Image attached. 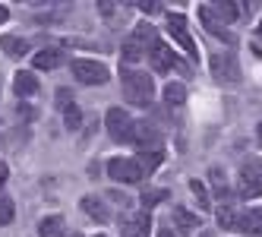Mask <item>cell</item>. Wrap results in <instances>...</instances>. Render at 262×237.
<instances>
[{
    "instance_id": "cell-1",
    "label": "cell",
    "mask_w": 262,
    "mask_h": 237,
    "mask_svg": "<svg viewBox=\"0 0 262 237\" xmlns=\"http://www.w3.org/2000/svg\"><path fill=\"white\" fill-rule=\"evenodd\" d=\"M120 79H123V95H126L129 104L145 107L148 101L155 98V82H152V76H148V73L129 70V67H126V70L120 73Z\"/></svg>"
},
{
    "instance_id": "cell-2",
    "label": "cell",
    "mask_w": 262,
    "mask_h": 237,
    "mask_svg": "<svg viewBox=\"0 0 262 237\" xmlns=\"http://www.w3.org/2000/svg\"><path fill=\"white\" fill-rule=\"evenodd\" d=\"M237 193L243 199H259L262 196V158H250V161H243V165H240Z\"/></svg>"
},
{
    "instance_id": "cell-3",
    "label": "cell",
    "mask_w": 262,
    "mask_h": 237,
    "mask_svg": "<svg viewBox=\"0 0 262 237\" xmlns=\"http://www.w3.org/2000/svg\"><path fill=\"white\" fill-rule=\"evenodd\" d=\"M73 76H76L82 85H104L111 79V70L101 60H92V57H79L73 60Z\"/></svg>"
},
{
    "instance_id": "cell-4",
    "label": "cell",
    "mask_w": 262,
    "mask_h": 237,
    "mask_svg": "<svg viewBox=\"0 0 262 237\" xmlns=\"http://www.w3.org/2000/svg\"><path fill=\"white\" fill-rule=\"evenodd\" d=\"M104 126H107V136L114 139V142H129V133H133V117H129L123 107H107Z\"/></svg>"
},
{
    "instance_id": "cell-5",
    "label": "cell",
    "mask_w": 262,
    "mask_h": 237,
    "mask_svg": "<svg viewBox=\"0 0 262 237\" xmlns=\"http://www.w3.org/2000/svg\"><path fill=\"white\" fill-rule=\"evenodd\" d=\"M167 32H171V38L186 51V57H199V51H196V41H193V35H190V29H186V19L180 13H167Z\"/></svg>"
},
{
    "instance_id": "cell-6",
    "label": "cell",
    "mask_w": 262,
    "mask_h": 237,
    "mask_svg": "<svg viewBox=\"0 0 262 237\" xmlns=\"http://www.w3.org/2000/svg\"><path fill=\"white\" fill-rule=\"evenodd\" d=\"M107 174L114 177V180H120V184H139L142 180V171H139V165H136V158H107Z\"/></svg>"
},
{
    "instance_id": "cell-7",
    "label": "cell",
    "mask_w": 262,
    "mask_h": 237,
    "mask_svg": "<svg viewBox=\"0 0 262 237\" xmlns=\"http://www.w3.org/2000/svg\"><path fill=\"white\" fill-rule=\"evenodd\" d=\"M212 76L224 85H231L240 79V67H237V57L234 54H215L212 57Z\"/></svg>"
},
{
    "instance_id": "cell-8",
    "label": "cell",
    "mask_w": 262,
    "mask_h": 237,
    "mask_svg": "<svg viewBox=\"0 0 262 237\" xmlns=\"http://www.w3.org/2000/svg\"><path fill=\"white\" fill-rule=\"evenodd\" d=\"M129 142H136L142 152H148V149H158V142H161V133L155 130L152 123H133V133H129Z\"/></svg>"
},
{
    "instance_id": "cell-9",
    "label": "cell",
    "mask_w": 262,
    "mask_h": 237,
    "mask_svg": "<svg viewBox=\"0 0 262 237\" xmlns=\"http://www.w3.org/2000/svg\"><path fill=\"white\" fill-rule=\"evenodd\" d=\"M120 231H123V237H148V231H152V218H148V212H136V215L123 218Z\"/></svg>"
},
{
    "instance_id": "cell-10",
    "label": "cell",
    "mask_w": 262,
    "mask_h": 237,
    "mask_svg": "<svg viewBox=\"0 0 262 237\" xmlns=\"http://www.w3.org/2000/svg\"><path fill=\"white\" fill-rule=\"evenodd\" d=\"M148 57H152V67H155L158 73H167V70L180 67V63H177V57L171 54V48H167L164 41H155L152 48H148Z\"/></svg>"
},
{
    "instance_id": "cell-11",
    "label": "cell",
    "mask_w": 262,
    "mask_h": 237,
    "mask_svg": "<svg viewBox=\"0 0 262 237\" xmlns=\"http://www.w3.org/2000/svg\"><path fill=\"white\" fill-rule=\"evenodd\" d=\"M79 209L92 218V222H98V225L111 222V212H107V206L101 203L98 196H82V199H79Z\"/></svg>"
},
{
    "instance_id": "cell-12",
    "label": "cell",
    "mask_w": 262,
    "mask_h": 237,
    "mask_svg": "<svg viewBox=\"0 0 262 237\" xmlns=\"http://www.w3.org/2000/svg\"><path fill=\"white\" fill-rule=\"evenodd\" d=\"M237 231L250 234V237H262V209H247V212H240Z\"/></svg>"
},
{
    "instance_id": "cell-13",
    "label": "cell",
    "mask_w": 262,
    "mask_h": 237,
    "mask_svg": "<svg viewBox=\"0 0 262 237\" xmlns=\"http://www.w3.org/2000/svg\"><path fill=\"white\" fill-rule=\"evenodd\" d=\"M60 63H63V54L57 48H45V51H38L32 57V67L35 70H57Z\"/></svg>"
},
{
    "instance_id": "cell-14",
    "label": "cell",
    "mask_w": 262,
    "mask_h": 237,
    "mask_svg": "<svg viewBox=\"0 0 262 237\" xmlns=\"http://www.w3.org/2000/svg\"><path fill=\"white\" fill-rule=\"evenodd\" d=\"M13 89H16V95L29 98V95H35V92H38V79H35V73H29V70H19V73L13 76Z\"/></svg>"
},
{
    "instance_id": "cell-15",
    "label": "cell",
    "mask_w": 262,
    "mask_h": 237,
    "mask_svg": "<svg viewBox=\"0 0 262 237\" xmlns=\"http://www.w3.org/2000/svg\"><path fill=\"white\" fill-rule=\"evenodd\" d=\"M199 16H202V26L209 29V32L215 35V38H221V41H228V45L234 41V35H231L228 29H224V26H221V23L215 19V16H212V10H209V7H199Z\"/></svg>"
},
{
    "instance_id": "cell-16",
    "label": "cell",
    "mask_w": 262,
    "mask_h": 237,
    "mask_svg": "<svg viewBox=\"0 0 262 237\" xmlns=\"http://www.w3.org/2000/svg\"><path fill=\"white\" fill-rule=\"evenodd\" d=\"M63 234H67V222L60 215H48L38 225V237H63Z\"/></svg>"
},
{
    "instance_id": "cell-17",
    "label": "cell",
    "mask_w": 262,
    "mask_h": 237,
    "mask_svg": "<svg viewBox=\"0 0 262 237\" xmlns=\"http://www.w3.org/2000/svg\"><path fill=\"white\" fill-rule=\"evenodd\" d=\"M174 225L183 231V234H193L199 228V218L193 212H186V209H174Z\"/></svg>"
},
{
    "instance_id": "cell-18",
    "label": "cell",
    "mask_w": 262,
    "mask_h": 237,
    "mask_svg": "<svg viewBox=\"0 0 262 237\" xmlns=\"http://www.w3.org/2000/svg\"><path fill=\"white\" fill-rule=\"evenodd\" d=\"M158 38H155V29L148 26V23H139L136 29H133V45H139V48H152Z\"/></svg>"
},
{
    "instance_id": "cell-19",
    "label": "cell",
    "mask_w": 262,
    "mask_h": 237,
    "mask_svg": "<svg viewBox=\"0 0 262 237\" xmlns=\"http://www.w3.org/2000/svg\"><path fill=\"white\" fill-rule=\"evenodd\" d=\"M0 45H4V51L13 54V57H23V54L29 51V41H26V38H13V35H4V38H0Z\"/></svg>"
},
{
    "instance_id": "cell-20",
    "label": "cell",
    "mask_w": 262,
    "mask_h": 237,
    "mask_svg": "<svg viewBox=\"0 0 262 237\" xmlns=\"http://www.w3.org/2000/svg\"><path fill=\"white\" fill-rule=\"evenodd\" d=\"M164 101L167 104H183L186 101V85L183 82H167L164 85Z\"/></svg>"
},
{
    "instance_id": "cell-21",
    "label": "cell",
    "mask_w": 262,
    "mask_h": 237,
    "mask_svg": "<svg viewBox=\"0 0 262 237\" xmlns=\"http://www.w3.org/2000/svg\"><path fill=\"white\" fill-rule=\"evenodd\" d=\"M136 165H139L142 177H145V174H152V171L161 165V152H142V155L136 158Z\"/></svg>"
},
{
    "instance_id": "cell-22",
    "label": "cell",
    "mask_w": 262,
    "mask_h": 237,
    "mask_svg": "<svg viewBox=\"0 0 262 237\" xmlns=\"http://www.w3.org/2000/svg\"><path fill=\"white\" fill-rule=\"evenodd\" d=\"M63 123H67V130H79L82 126V111L76 104H67L63 107Z\"/></svg>"
},
{
    "instance_id": "cell-23",
    "label": "cell",
    "mask_w": 262,
    "mask_h": 237,
    "mask_svg": "<svg viewBox=\"0 0 262 237\" xmlns=\"http://www.w3.org/2000/svg\"><path fill=\"white\" fill-rule=\"evenodd\" d=\"M209 177H212V184H215V187H212V190H215V196H218V199H228V196H231V190H228V180H224V174H221L218 168H212V171H209Z\"/></svg>"
},
{
    "instance_id": "cell-24",
    "label": "cell",
    "mask_w": 262,
    "mask_h": 237,
    "mask_svg": "<svg viewBox=\"0 0 262 237\" xmlns=\"http://www.w3.org/2000/svg\"><path fill=\"white\" fill-rule=\"evenodd\" d=\"M237 218H240V212H234L231 206H221L218 209V225L221 228H237Z\"/></svg>"
},
{
    "instance_id": "cell-25",
    "label": "cell",
    "mask_w": 262,
    "mask_h": 237,
    "mask_svg": "<svg viewBox=\"0 0 262 237\" xmlns=\"http://www.w3.org/2000/svg\"><path fill=\"white\" fill-rule=\"evenodd\" d=\"M190 193L196 196L199 209H209V193H205V184H202V180H190Z\"/></svg>"
},
{
    "instance_id": "cell-26",
    "label": "cell",
    "mask_w": 262,
    "mask_h": 237,
    "mask_svg": "<svg viewBox=\"0 0 262 237\" xmlns=\"http://www.w3.org/2000/svg\"><path fill=\"white\" fill-rule=\"evenodd\" d=\"M13 218H16V206H13V199L0 196V225H10Z\"/></svg>"
},
{
    "instance_id": "cell-27",
    "label": "cell",
    "mask_w": 262,
    "mask_h": 237,
    "mask_svg": "<svg viewBox=\"0 0 262 237\" xmlns=\"http://www.w3.org/2000/svg\"><path fill=\"white\" fill-rule=\"evenodd\" d=\"M120 54H123V63H136V60H142V48L133 45V41H126Z\"/></svg>"
},
{
    "instance_id": "cell-28",
    "label": "cell",
    "mask_w": 262,
    "mask_h": 237,
    "mask_svg": "<svg viewBox=\"0 0 262 237\" xmlns=\"http://www.w3.org/2000/svg\"><path fill=\"white\" fill-rule=\"evenodd\" d=\"M161 199H167V190H145V193H142V206L152 209V206L161 203Z\"/></svg>"
},
{
    "instance_id": "cell-29",
    "label": "cell",
    "mask_w": 262,
    "mask_h": 237,
    "mask_svg": "<svg viewBox=\"0 0 262 237\" xmlns=\"http://www.w3.org/2000/svg\"><path fill=\"white\" fill-rule=\"evenodd\" d=\"M67 104H73V95L67 92V89H60V92H57V107H60V111H63Z\"/></svg>"
},
{
    "instance_id": "cell-30",
    "label": "cell",
    "mask_w": 262,
    "mask_h": 237,
    "mask_svg": "<svg viewBox=\"0 0 262 237\" xmlns=\"http://www.w3.org/2000/svg\"><path fill=\"white\" fill-rule=\"evenodd\" d=\"M139 10H142V13H161L164 7H161V4H139Z\"/></svg>"
},
{
    "instance_id": "cell-31",
    "label": "cell",
    "mask_w": 262,
    "mask_h": 237,
    "mask_svg": "<svg viewBox=\"0 0 262 237\" xmlns=\"http://www.w3.org/2000/svg\"><path fill=\"white\" fill-rule=\"evenodd\" d=\"M7 177H10V168H7V161H0V187L7 184Z\"/></svg>"
},
{
    "instance_id": "cell-32",
    "label": "cell",
    "mask_w": 262,
    "mask_h": 237,
    "mask_svg": "<svg viewBox=\"0 0 262 237\" xmlns=\"http://www.w3.org/2000/svg\"><path fill=\"white\" fill-rule=\"evenodd\" d=\"M158 237H177V234H174L171 228H161V231H158Z\"/></svg>"
},
{
    "instance_id": "cell-33",
    "label": "cell",
    "mask_w": 262,
    "mask_h": 237,
    "mask_svg": "<svg viewBox=\"0 0 262 237\" xmlns=\"http://www.w3.org/2000/svg\"><path fill=\"white\" fill-rule=\"evenodd\" d=\"M7 19H10V10H7V7H0V23H7Z\"/></svg>"
},
{
    "instance_id": "cell-34",
    "label": "cell",
    "mask_w": 262,
    "mask_h": 237,
    "mask_svg": "<svg viewBox=\"0 0 262 237\" xmlns=\"http://www.w3.org/2000/svg\"><path fill=\"white\" fill-rule=\"evenodd\" d=\"M256 139H259V145H262V120H259V126H256Z\"/></svg>"
},
{
    "instance_id": "cell-35",
    "label": "cell",
    "mask_w": 262,
    "mask_h": 237,
    "mask_svg": "<svg viewBox=\"0 0 262 237\" xmlns=\"http://www.w3.org/2000/svg\"><path fill=\"white\" fill-rule=\"evenodd\" d=\"M199 237H215V234H212V231H202V234H199Z\"/></svg>"
},
{
    "instance_id": "cell-36",
    "label": "cell",
    "mask_w": 262,
    "mask_h": 237,
    "mask_svg": "<svg viewBox=\"0 0 262 237\" xmlns=\"http://www.w3.org/2000/svg\"><path fill=\"white\" fill-rule=\"evenodd\" d=\"M259 38H262V23H259Z\"/></svg>"
},
{
    "instance_id": "cell-37",
    "label": "cell",
    "mask_w": 262,
    "mask_h": 237,
    "mask_svg": "<svg viewBox=\"0 0 262 237\" xmlns=\"http://www.w3.org/2000/svg\"><path fill=\"white\" fill-rule=\"evenodd\" d=\"M79 237H82V234H79Z\"/></svg>"
}]
</instances>
